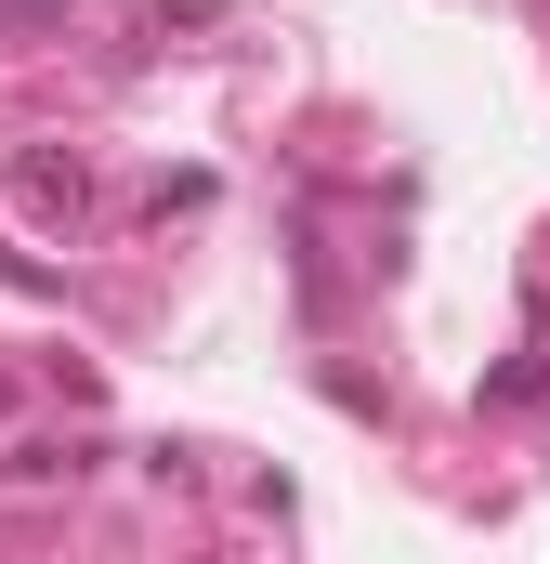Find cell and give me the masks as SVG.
<instances>
[{"mask_svg":"<svg viewBox=\"0 0 550 564\" xmlns=\"http://www.w3.org/2000/svg\"><path fill=\"white\" fill-rule=\"evenodd\" d=\"M40 13H66V0H0V26H40Z\"/></svg>","mask_w":550,"mask_h":564,"instance_id":"cell-2","label":"cell"},{"mask_svg":"<svg viewBox=\"0 0 550 564\" xmlns=\"http://www.w3.org/2000/svg\"><path fill=\"white\" fill-rule=\"evenodd\" d=\"M13 197H26L40 224H79V210H92V171H79V158H13Z\"/></svg>","mask_w":550,"mask_h":564,"instance_id":"cell-1","label":"cell"}]
</instances>
